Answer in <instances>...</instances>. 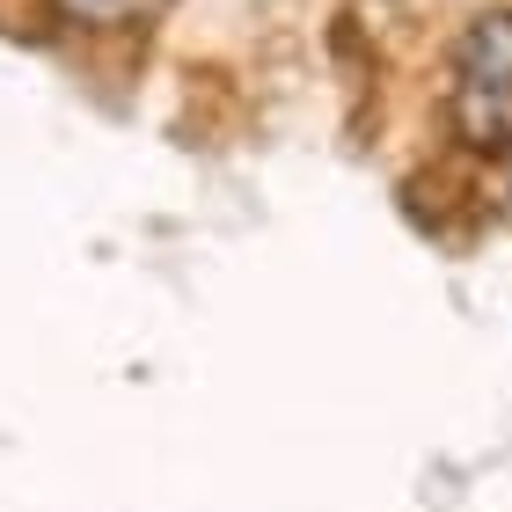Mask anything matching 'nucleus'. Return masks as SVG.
Segmentation results:
<instances>
[{
	"label": "nucleus",
	"instance_id": "f257e3e1",
	"mask_svg": "<svg viewBox=\"0 0 512 512\" xmlns=\"http://www.w3.org/2000/svg\"><path fill=\"white\" fill-rule=\"evenodd\" d=\"M447 132L476 161H512V88L505 81H447Z\"/></svg>",
	"mask_w": 512,
	"mask_h": 512
},
{
	"label": "nucleus",
	"instance_id": "f03ea898",
	"mask_svg": "<svg viewBox=\"0 0 512 512\" xmlns=\"http://www.w3.org/2000/svg\"><path fill=\"white\" fill-rule=\"evenodd\" d=\"M454 81H505L512 88V8H476L447 44Z\"/></svg>",
	"mask_w": 512,
	"mask_h": 512
},
{
	"label": "nucleus",
	"instance_id": "7ed1b4c3",
	"mask_svg": "<svg viewBox=\"0 0 512 512\" xmlns=\"http://www.w3.org/2000/svg\"><path fill=\"white\" fill-rule=\"evenodd\" d=\"M52 8L74 22V30H125L147 0H52Z\"/></svg>",
	"mask_w": 512,
	"mask_h": 512
}]
</instances>
